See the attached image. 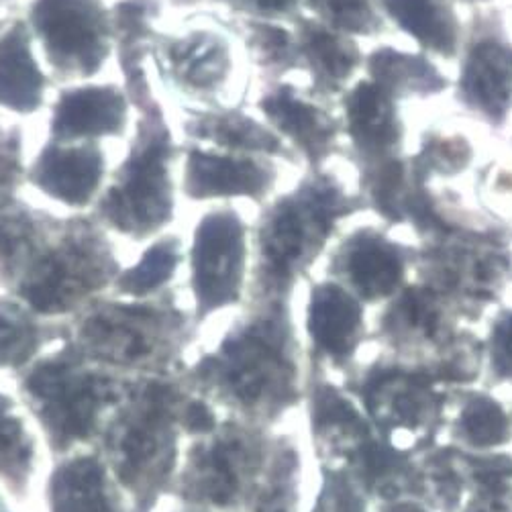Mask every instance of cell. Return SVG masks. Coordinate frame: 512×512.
<instances>
[{
	"label": "cell",
	"mask_w": 512,
	"mask_h": 512,
	"mask_svg": "<svg viewBox=\"0 0 512 512\" xmlns=\"http://www.w3.org/2000/svg\"><path fill=\"white\" fill-rule=\"evenodd\" d=\"M245 266L247 229L239 213L221 207L200 217L188 251L196 325L241 302Z\"/></svg>",
	"instance_id": "11"
},
{
	"label": "cell",
	"mask_w": 512,
	"mask_h": 512,
	"mask_svg": "<svg viewBox=\"0 0 512 512\" xmlns=\"http://www.w3.org/2000/svg\"><path fill=\"white\" fill-rule=\"evenodd\" d=\"M133 107L123 84L64 86L49 115V137L60 143H100L129 133Z\"/></svg>",
	"instance_id": "16"
},
{
	"label": "cell",
	"mask_w": 512,
	"mask_h": 512,
	"mask_svg": "<svg viewBox=\"0 0 512 512\" xmlns=\"http://www.w3.org/2000/svg\"><path fill=\"white\" fill-rule=\"evenodd\" d=\"M343 286L362 302L394 298L404 284L406 255L396 243L374 231H360L343 243L337 258Z\"/></svg>",
	"instance_id": "19"
},
{
	"label": "cell",
	"mask_w": 512,
	"mask_h": 512,
	"mask_svg": "<svg viewBox=\"0 0 512 512\" xmlns=\"http://www.w3.org/2000/svg\"><path fill=\"white\" fill-rule=\"evenodd\" d=\"M111 11L115 62L133 107V135L88 213L109 233L141 243L162 235L176 217L172 166L178 145L147 72V49L158 31L162 0H117Z\"/></svg>",
	"instance_id": "1"
},
{
	"label": "cell",
	"mask_w": 512,
	"mask_h": 512,
	"mask_svg": "<svg viewBox=\"0 0 512 512\" xmlns=\"http://www.w3.org/2000/svg\"><path fill=\"white\" fill-rule=\"evenodd\" d=\"M43 512H133L98 447L51 459L41 482Z\"/></svg>",
	"instance_id": "15"
},
{
	"label": "cell",
	"mask_w": 512,
	"mask_h": 512,
	"mask_svg": "<svg viewBox=\"0 0 512 512\" xmlns=\"http://www.w3.org/2000/svg\"><path fill=\"white\" fill-rule=\"evenodd\" d=\"M390 19L443 58H453L459 47V19L447 0H380Z\"/></svg>",
	"instance_id": "28"
},
{
	"label": "cell",
	"mask_w": 512,
	"mask_h": 512,
	"mask_svg": "<svg viewBox=\"0 0 512 512\" xmlns=\"http://www.w3.org/2000/svg\"><path fill=\"white\" fill-rule=\"evenodd\" d=\"M374 84L386 94H433L447 86L437 68L421 58L406 56L394 49H378L370 58Z\"/></svg>",
	"instance_id": "31"
},
{
	"label": "cell",
	"mask_w": 512,
	"mask_h": 512,
	"mask_svg": "<svg viewBox=\"0 0 512 512\" xmlns=\"http://www.w3.org/2000/svg\"><path fill=\"white\" fill-rule=\"evenodd\" d=\"M484 370L492 384L512 386V309L492 321L484 341Z\"/></svg>",
	"instance_id": "37"
},
{
	"label": "cell",
	"mask_w": 512,
	"mask_h": 512,
	"mask_svg": "<svg viewBox=\"0 0 512 512\" xmlns=\"http://www.w3.org/2000/svg\"><path fill=\"white\" fill-rule=\"evenodd\" d=\"M107 180L109 160L100 143L47 139L25 172V184L72 211H90Z\"/></svg>",
	"instance_id": "14"
},
{
	"label": "cell",
	"mask_w": 512,
	"mask_h": 512,
	"mask_svg": "<svg viewBox=\"0 0 512 512\" xmlns=\"http://www.w3.org/2000/svg\"><path fill=\"white\" fill-rule=\"evenodd\" d=\"M62 337L64 321L43 319L19 298L0 294V374L15 378Z\"/></svg>",
	"instance_id": "23"
},
{
	"label": "cell",
	"mask_w": 512,
	"mask_h": 512,
	"mask_svg": "<svg viewBox=\"0 0 512 512\" xmlns=\"http://www.w3.org/2000/svg\"><path fill=\"white\" fill-rule=\"evenodd\" d=\"M349 198L331 182H306L268 213L260 225V266L264 290L282 296L315 258L339 217L351 211Z\"/></svg>",
	"instance_id": "9"
},
{
	"label": "cell",
	"mask_w": 512,
	"mask_h": 512,
	"mask_svg": "<svg viewBox=\"0 0 512 512\" xmlns=\"http://www.w3.org/2000/svg\"><path fill=\"white\" fill-rule=\"evenodd\" d=\"M51 80H92L115 58L113 11L105 0H31L25 17Z\"/></svg>",
	"instance_id": "10"
},
{
	"label": "cell",
	"mask_w": 512,
	"mask_h": 512,
	"mask_svg": "<svg viewBox=\"0 0 512 512\" xmlns=\"http://www.w3.org/2000/svg\"><path fill=\"white\" fill-rule=\"evenodd\" d=\"M260 109L313 158H323L335 141V121L323 109L304 102L290 88L270 92L260 102Z\"/></svg>",
	"instance_id": "27"
},
{
	"label": "cell",
	"mask_w": 512,
	"mask_h": 512,
	"mask_svg": "<svg viewBox=\"0 0 512 512\" xmlns=\"http://www.w3.org/2000/svg\"><path fill=\"white\" fill-rule=\"evenodd\" d=\"M25 172V137L19 127H9L0 137V215L19 200Z\"/></svg>",
	"instance_id": "36"
},
{
	"label": "cell",
	"mask_w": 512,
	"mask_h": 512,
	"mask_svg": "<svg viewBox=\"0 0 512 512\" xmlns=\"http://www.w3.org/2000/svg\"><path fill=\"white\" fill-rule=\"evenodd\" d=\"M300 45L311 72L327 88L343 84L360 64L355 47L319 23L302 21Z\"/></svg>",
	"instance_id": "32"
},
{
	"label": "cell",
	"mask_w": 512,
	"mask_h": 512,
	"mask_svg": "<svg viewBox=\"0 0 512 512\" xmlns=\"http://www.w3.org/2000/svg\"><path fill=\"white\" fill-rule=\"evenodd\" d=\"M13 498L3 490V488H0V512H17L15 510V506H13Z\"/></svg>",
	"instance_id": "41"
},
{
	"label": "cell",
	"mask_w": 512,
	"mask_h": 512,
	"mask_svg": "<svg viewBox=\"0 0 512 512\" xmlns=\"http://www.w3.org/2000/svg\"><path fill=\"white\" fill-rule=\"evenodd\" d=\"M347 125L357 145L370 156L394 149L402 127L396 117L392 96L374 82H360L347 96Z\"/></svg>",
	"instance_id": "26"
},
{
	"label": "cell",
	"mask_w": 512,
	"mask_h": 512,
	"mask_svg": "<svg viewBox=\"0 0 512 512\" xmlns=\"http://www.w3.org/2000/svg\"><path fill=\"white\" fill-rule=\"evenodd\" d=\"M510 421H512V415H510Z\"/></svg>",
	"instance_id": "46"
},
{
	"label": "cell",
	"mask_w": 512,
	"mask_h": 512,
	"mask_svg": "<svg viewBox=\"0 0 512 512\" xmlns=\"http://www.w3.org/2000/svg\"><path fill=\"white\" fill-rule=\"evenodd\" d=\"M372 500L339 466H321V488L311 512H370Z\"/></svg>",
	"instance_id": "34"
},
{
	"label": "cell",
	"mask_w": 512,
	"mask_h": 512,
	"mask_svg": "<svg viewBox=\"0 0 512 512\" xmlns=\"http://www.w3.org/2000/svg\"><path fill=\"white\" fill-rule=\"evenodd\" d=\"M304 398L309 402L311 439L321 466L343 468L380 437L357 400L317 368L306 380Z\"/></svg>",
	"instance_id": "13"
},
{
	"label": "cell",
	"mask_w": 512,
	"mask_h": 512,
	"mask_svg": "<svg viewBox=\"0 0 512 512\" xmlns=\"http://www.w3.org/2000/svg\"><path fill=\"white\" fill-rule=\"evenodd\" d=\"M184 133L192 143H209L231 153H278L284 149L280 137L258 121L225 107L186 109Z\"/></svg>",
	"instance_id": "25"
},
{
	"label": "cell",
	"mask_w": 512,
	"mask_h": 512,
	"mask_svg": "<svg viewBox=\"0 0 512 512\" xmlns=\"http://www.w3.org/2000/svg\"><path fill=\"white\" fill-rule=\"evenodd\" d=\"M11 19V15H3V17H0V31H3L5 29V25H7V21Z\"/></svg>",
	"instance_id": "43"
},
{
	"label": "cell",
	"mask_w": 512,
	"mask_h": 512,
	"mask_svg": "<svg viewBox=\"0 0 512 512\" xmlns=\"http://www.w3.org/2000/svg\"><path fill=\"white\" fill-rule=\"evenodd\" d=\"M313 368L349 370L366 335L364 302L339 282L315 284L306 306Z\"/></svg>",
	"instance_id": "17"
},
{
	"label": "cell",
	"mask_w": 512,
	"mask_h": 512,
	"mask_svg": "<svg viewBox=\"0 0 512 512\" xmlns=\"http://www.w3.org/2000/svg\"><path fill=\"white\" fill-rule=\"evenodd\" d=\"M184 260V245L178 235L162 233L151 239L135 264L123 266L111 294L121 298H153L174 282Z\"/></svg>",
	"instance_id": "29"
},
{
	"label": "cell",
	"mask_w": 512,
	"mask_h": 512,
	"mask_svg": "<svg viewBox=\"0 0 512 512\" xmlns=\"http://www.w3.org/2000/svg\"><path fill=\"white\" fill-rule=\"evenodd\" d=\"M302 459L290 435H278L266 480L249 512H298Z\"/></svg>",
	"instance_id": "33"
},
{
	"label": "cell",
	"mask_w": 512,
	"mask_h": 512,
	"mask_svg": "<svg viewBox=\"0 0 512 512\" xmlns=\"http://www.w3.org/2000/svg\"><path fill=\"white\" fill-rule=\"evenodd\" d=\"M178 376L227 417L272 429L304 400L306 388L286 300L268 296Z\"/></svg>",
	"instance_id": "3"
},
{
	"label": "cell",
	"mask_w": 512,
	"mask_h": 512,
	"mask_svg": "<svg viewBox=\"0 0 512 512\" xmlns=\"http://www.w3.org/2000/svg\"><path fill=\"white\" fill-rule=\"evenodd\" d=\"M309 7L321 15L329 27L339 31L374 35L382 29L372 0H309Z\"/></svg>",
	"instance_id": "35"
},
{
	"label": "cell",
	"mask_w": 512,
	"mask_h": 512,
	"mask_svg": "<svg viewBox=\"0 0 512 512\" xmlns=\"http://www.w3.org/2000/svg\"><path fill=\"white\" fill-rule=\"evenodd\" d=\"M421 502L433 512H462L468 482L464 451L455 445H435L419 453Z\"/></svg>",
	"instance_id": "30"
},
{
	"label": "cell",
	"mask_w": 512,
	"mask_h": 512,
	"mask_svg": "<svg viewBox=\"0 0 512 512\" xmlns=\"http://www.w3.org/2000/svg\"><path fill=\"white\" fill-rule=\"evenodd\" d=\"M276 437L235 417L219 419L211 431L188 437L170 496L213 512H247L266 480Z\"/></svg>",
	"instance_id": "7"
},
{
	"label": "cell",
	"mask_w": 512,
	"mask_h": 512,
	"mask_svg": "<svg viewBox=\"0 0 512 512\" xmlns=\"http://www.w3.org/2000/svg\"><path fill=\"white\" fill-rule=\"evenodd\" d=\"M464 105L500 125L512 109V47L500 39H478L459 78Z\"/></svg>",
	"instance_id": "22"
},
{
	"label": "cell",
	"mask_w": 512,
	"mask_h": 512,
	"mask_svg": "<svg viewBox=\"0 0 512 512\" xmlns=\"http://www.w3.org/2000/svg\"><path fill=\"white\" fill-rule=\"evenodd\" d=\"M378 512H433V510L415 498H396V500L380 502Z\"/></svg>",
	"instance_id": "40"
},
{
	"label": "cell",
	"mask_w": 512,
	"mask_h": 512,
	"mask_svg": "<svg viewBox=\"0 0 512 512\" xmlns=\"http://www.w3.org/2000/svg\"><path fill=\"white\" fill-rule=\"evenodd\" d=\"M7 133V127H3V123H0V137H3Z\"/></svg>",
	"instance_id": "45"
},
{
	"label": "cell",
	"mask_w": 512,
	"mask_h": 512,
	"mask_svg": "<svg viewBox=\"0 0 512 512\" xmlns=\"http://www.w3.org/2000/svg\"><path fill=\"white\" fill-rule=\"evenodd\" d=\"M343 388L362 406L378 435L398 449L419 455L435 447L447 427L451 390L386 355L349 374Z\"/></svg>",
	"instance_id": "8"
},
{
	"label": "cell",
	"mask_w": 512,
	"mask_h": 512,
	"mask_svg": "<svg viewBox=\"0 0 512 512\" xmlns=\"http://www.w3.org/2000/svg\"><path fill=\"white\" fill-rule=\"evenodd\" d=\"M15 3V0H0V9H7V7H11Z\"/></svg>",
	"instance_id": "44"
},
{
	"label": "cell",
	"mask_w": 512,
	"mask_h": 512,
	"mask_svg": "<svg viewBox=\"0 0 512 512\" xmlns=\"http://www.w3.org/2000/svg\"><path fill=\"white\" fill-rule=\"evenodd\" d=\"M470 145L462 139H433L423 151V160L433 170L459 172L470 162Z\"/></svg>",
	"instance_id": "38"
},
{
	"label": "cell",
	"mask_w": 512,
	"mask_h": 512,
	"mask_svg": "<svg viewBox=\"0 0 512 512\" xmlns=\"http://www.w3.org/2000/svg\"><path fill=\"white\" fill-rule=\"evenodd\" d=\"M147 54L162 82L190 100L213 102L233 74L231 41L211 27H192L184 33L156 31Z\"/></svg>",
	"instance_id": "12"
},
{
	"label": "cell",
	"mask_w": 512,
	"mask_h": 512,
	"mask_svg": "<svg viewBox=\"0 0 512 512\" xmlns=\"http://www.w3.org/2000/svg\"><path fill=\"white\" fill-rule=\"evenodd\" d=\"M194 329L172 288L153 298L107 292L64 321L62 343L82 360L125 378L178 376Z\"/></svg>",
	"instance_id": "5"
},
{
	"label": "cell",
	"mask_w": 512,
	"mask_h": 512,
	"mask_svg": "<svg viewBox=\"0 0 512 512\" xmlns=\"http://www.w3.org/2000/svg\"><path fill=\"white\" fill-rule=\"evenodd\" d=\"M276 182V172L249 153H231L188 145L182 164V192L190 200L262 198Z\"/></svg>",
	"instance_id": "18"
},
{
	"label": "cell",
	"mask_w": 512,
	"mask_h": 512,
	"mask_svg": "<svg viewBox=\"0 0 512 512\" xmlns=\"http://www.w3.org/2000/svg\"><path fill=\"white\" fill-rule=\"evenodd\" d=\"M180 376L133 378L96 447L133 512H156L170 496L194 402Z\"/></svg>",
	"instance_id": "4"
},
{
	"label": "cell",
	"mask_w": 512,
	"mask_h": 512,
	"mask_svg": "<svg viewBox=\"0 0 512 512\" xmlns=\"http://www.w3.org/2000/svg\"><path fill=\"white\" fill-rule=\"evenodd\" d=\"M41 439L15 390L0 386V488L27 502L41 474Z\"/></svg>",
	"instance_id": "21"
},
{
	"label": "cell",
	"mask_w": 512,
	"mask_h": 512,
	"mask_svg": "<svg viewBox=\"0 0 512 512\" xmlns=\"http://www.w3.org/2000/svg\"><path fill=\"white\" fill-rule=\"evenodd\" d=\"M29 25L13 17L0 31V109L19 117L37 115L47 102L51 76L41 68Z\"/></svg>",
	"instance_id": "20"
},
{
	"label": "cell",
	"mask_w": 512,
	"mask_h": 512,
	"mask_svg": "<svg viewBox=\"0 0 512 512\" xmlns=\"http://www.w3.org/2000/svg\"><path fill=\"white\" fill-rule=\"evenodd\" d=\"M174 5H196V3H211L225 7L233 13L249 15V17H284L290 15L298 0H172Z\"/></svg>",
	"instance_id": "39"
},
{
	"label": "cell",
	"mask_w": 512,
	"mask_h": 512,
	"mask_svg": "<svg viewBox=\"0 0 512 512\" xmlns=\"http://www.w3.org/2000/svg\"><path fill=\"white\" fill-rule=\"evenodd\" d=\"M133 378L90 364L62 341L15 376V394L51 459L96 447Z\"/></svg>",
	"instance_id": "6"
},
{
	"label": "cell",
	"mask_w": 512,
	"mask_h": 512,
	"mask_svg": "<svg viewBox=\"0 0 512 512\" xmlns=\"http://www.w3.org/2000/svg\"><path fill=\"white\" fill-rule=\"evenodd\" d=\"M455 415L449 423L451 445L472 451H500L512 441V421L506 408L488 392L472 388L451 390Z\"/></svg>",
	"instance_id": "24"
},
{
	"label": "cell",
	"mask_w": 512,
	"mask_h": 512,
	"mask_svg": "<svg viewBox=\"0 0 512 512\" xmlns=\"http://www.w3.org/2000/svg\"><path fill=\"white\" fill-rule=\"evenodd\" d=\"M123 264L90 213L60 217L17 200L0 215V288L49 321L111 292Z\"/></svg>",
	"instance_id": "2"
},
{
	"label": "cell",
	"mask_w": 512,
	"mask_h": 512,
	"mask_svg": "<svg viewBox=\"0 0 512 512\" xmlns=\"http://www.w3.org/2000/svg\"><path fill=\"white\" fill-rule=\"evenodd\" d=\"M170 512H213V510L198 508V506H188V504H180L178 508H174V510H170Z\"/></svg>",
	"instance_id": "42"
}]
</instances>
